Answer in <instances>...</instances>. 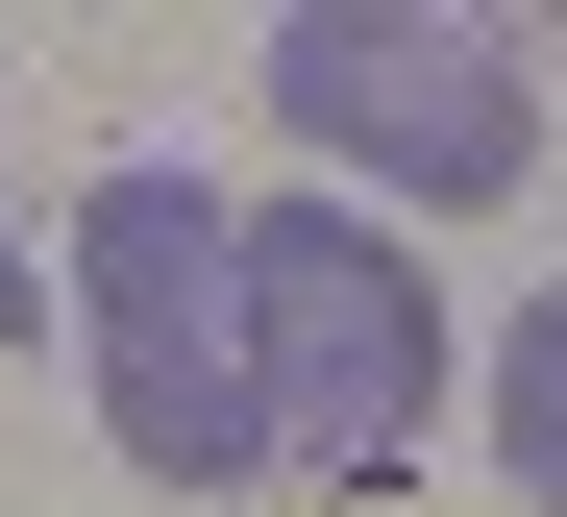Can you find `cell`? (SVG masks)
I'll return each instance as SVG.
<instances>
[{
	"label": "cell",
	"mask_w": 567,
	"mask_h": 517,
	"mask_svg": "<svg viewBox=\"0 0 567 517\" xmlns=\"http://www.w3.org/2000/svg\"><path fill=\"white\" fill-rule=\"evenodd\" d=\"M0 321H50V271H25V247H0Z\"/></svg>",
	"instance_id": "5b68a950"
},
{
	"label": "cell",
	"mask_w": 567,
	"mask_h": 517,
	"mask_svg": "<svg viewBox=\"0 0 567 517\" xmlns=\"http://www.w3.org/2000/svg\"><path fill=\"white\" fill-rule=\"evenodd\" d=\"M420 420H444V296L395 271V223H346V197L247 223V444L297 493H370L420 468Z\"/></svg>",
	"instance_id": "3957f363"
},
{
	"label": "cell",
	"mask_w": 567,
	"mask_h": 517,
	"mask_svg": "<svg viewBox=\"0 0 567 517\" xmlns=\"http://www.w3.org/2000/svg\"><path fill=\"white\" fill-rule=\"evenodd\" d=\"M271 124L346 173V223H468L543 173V50L494 0H297L271 25Z\"/></svg>",
	"instance_id": "6da1fadb"
},
{
	"label": "cell",
	"mask_w": 567,
	"mask_h": 517,
	"mask_svg": "<svg viewBox=\"0 0 567 517\" xmlns=\"http://www.w3.org/2000/svg\"><path fill=\"white\" fill-rule=\"evenodd\" d=\"M494 468H518V493L567 517V271L518 296V345H494Z\"/></svg>",
	"instance_id": "277c9868"
},
{
	"label": "cell",
	"mask_w": 567,
	"mask_h": 517,
	"mask_svg": "<svg viewBox=\"0 0 567 517\" xmlns=\"http://www.w3.org/2000/svg\"><path fill=\"white\" fill-rule=\"evenodd\" d=\"M74 321H100V420H124L148 493H271V444H247V223L173 148H124L74 197Z\"/></svg>",
	"instance_id": "7a4b0ae2"
}]
</instances>
